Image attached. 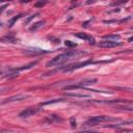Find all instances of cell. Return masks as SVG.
Wrapping results in <instances>:
<instances>
[{
    "label": "cell",
    "instance_id": "23",
    "mask_svg": "<svg viewBox=\"0 0 133 133\" xmlns=\"http://www.w3.org/2000/svg\"><path fill=\"white\" fill-rule=\"evenodd\" d=\"M49 40H51V41H53L54 43H56V44H59L60 43V40L59 38H56V37H48Z\"/></svg>",
    "mask_w": 133,
    "mask_h": 133
},
{
    "label": "cell",
    "instance_id": "3",
    "mask_svg": "<svg viewBox=\"0 0 133 133\" xmlns=\"http://www.w3.org/2000/svg\"><path fill=\"white\" fill-rule=\"evenodd\" d=\"M28 98L27 95H24V94H19V95H15V96H12L5 99L4 101H2L1 104H6V103H12V102H17V101H22V100H25Z\"/></svg>",
    "mask_w": 133,
    "mask_h": 133
},
{
    "label": "cell",
    "instance_id": "25",
    "mask_svg": "<svg viewBox=\"0 0 133 133\" xmlns=\"http://www.w3.org/2000/svg\"><path fill=\"white\" fill-rule=\"evenodd\" d=\"M97 0H87L86 1V4H92V3H95Z\"/></svg>",
    "mask_w": 133,
    "mask_h": 133
},
{
    "label": "cell",
    "instance_id": "27",
    "mask_svg": "<svg viewBox=\"0 0 133 133\" xmlns=\"http://www.w3.org/2000/svg\"><path fill=\"white\" fill-rule=\"evenodd\" d=\"M128 41H129V42H130V43H131V42L133 41V37H130V38H129V40H128Z\"/></svg>",
    "mask_w": 133,
    "mask_h": 133
},
{
    "label": "cell",
    "instance_id": "13",
    "mask_svg": "<svg viewBox=\"0 0 133 133\" xmlns=\"http://www.w3.org/2000/svg\"><path fill=\"white\" fill-rule=\"evenodd\" d=\"M64 101L62 99H53V100H49L46 101V102H43L42 103V106H45V105H50V104H54V103H58V102H61Z\"/></svg>",
    "mask_w": 133,
    "mask_h": 133
},
{
    "label": "cell",
    "instance_id": "9",
    "mask_svg": "<svg viewBox=\"0 0 133 133\" xmlns=\"http://www.w3.org/2000/svg\"><path fill=\"white\" fill-rule=\"evenodd\" d=\"M46 23V21L45 20H42V21H38V22H37V23H34L32 26L30 27V30L31 31H34V30H37V29H38V28H41L42 26L44 25V24Z\"/></svg>",
    "mask_w": 133,
    "mask_h": 133
},
{
    "label": "cell",
    "instance_id": "26",
    "mask_svg": "<svg viewBox=\"0 0 133 133\" xmlns=\"http://www.w3.org/2000/svg\"><path fill=\"white\" fill-rule=\"evenodd\" d=\"M31 0H20V2L21 3H28V2H30Z\"/></svg>",
    "mask_w": 133,
    "mask_h": 133
},
{
    "label": "cell",
    "instance_id": "5",
    "mask_svg": "<svg viewBox=\"0 0 133 133\" xmlns=\"http://www.w3.org/2000/svg\"><path fill=\"white\" fill-rule=\"evenodd\" d=\"M40 111V108H33V107H29V108H26L25 110L21 111L19 113V117L20 118H28V117H31V115L37 113Z\"/></svg>",
    "mask_w": 133,
    "mask_h": 133
},
{
    "label": "cell",
    "instance_id": "11",
    "mask_svg": "<svg viewBox=\"0 0 133 133\" xmlns=\"http://www.w3.org/2000/svg\"><path fill=\"white\" fill-rule=\"evenodd\" d=\"M104 40H108V41H118L121 38V37L118 34H108V36H104L103 37Z\"/></svg>",
    "mask_w": 133,
    "mask_h": 133
},
{
    "label": "cell",
    "instance_id": "1",
    "mask_svg": "<svg viewBox=\"0 0 133 133\" xmlns=\"http://www.w3.org/2000/svg\"><path fill=\"white\" fill-rule=\"evenodd\" d=\"M75 54H76V52H75V51H68V52H66V53L59 54V55H57V56H55L54 58H52L51 60H49V61L47 62V64H46V66H58V65L62 64V62L66 61L68 59L72 58Z\"/></svg>",
    "mask_w": 133,
    "mask_h": 133
},
{
    "label": "cell",
    "instance_id": "19",
    "mask_svg": "<svg viewBox=\"0 0 133 133\" xmlns=\"http://www.w3.org/2000/svg\"><path fill=\"white\" fill-rule=\"evenodd\" d=\"M115 108H118V109H123V110H129V111L133 110V107L131 104L129 105V106H115Z\"/></svg>",
    "mask_w": 133,
    "mask_h": 133
},
{
    "label": "cell",
    "instance_id": "20",
    "mask_svg": "<svg viewBox=\"0 0 133 133\" xmlns=\"http://www.w3.org/2000/svg\"><path fill=\"white\" fill-rule=\"evenodd\" d=\"M37 16H38V14H34V15H31V16H29L28 18L26 19V21H25V25H27V24H28L31 20H33V19L36 18V17H37Z\"/></svg>",
    "mask_w": 133,
    "mask_h": 133
},
{
    "label": "cell",
    "instance_id": "10",
    "mask_svg": "<svg viewBox=\"0 0 133 133\" xmlns=\"http://www.w3.org/2000/svg\"><path fill=\"white\" fill-rule=\"evenodd\" d=\"M66 96L74 97V98H90L89 95H84V94H76V93H66Z\"/></svg>",
    "mask_w": 133,
    "mask_h": 133
},
{
    "label": "cell",
    "instance_id": "30",
    "mask_svg": "<svg viewBox=\"0 0 133 133\" xmlns=\"http://www.w3.org/2000/svg\"><path fill=\"white\" fill-rule=\"evenodd\" d=\"M73 1H77V0H73Z\"/></svg>",
    "mask_w": 133,
    "mask_h": 133
},
{
    "label": "cell",
    "instance_id": "31",
    "mask_svg": "<svg viewBox=\"0 0 133 133\" xmlns=\"http://www.w3.org/2000/svg\"><path fill=\"white\" fill-rule=\"evenodd\" d=\"M1 25H2V24H1V23H0V26H1Z\"/></svg>",
    "mask_w": 133,
    "mask_h": 133
},
{
    "label": "cell",
    "instance_id": "18",
    "mask_svg": "<svg viewBox=\"0 0 133 133\" xmlns=\"http://www.w3.org/2000/svg\"><path fill=\"white\" fill-rule=\"evenodd\" d=\"M75 37H79V38H82V40H85V41H87L89 40V36H86L85 33H81V32H79V33H75Z\"/></svg>",
    "mask_w": 133,
    "mask_h": 133
},
{
    "label": "cell",
    "instance_id": "14",
    "mask_svg": "<svg viewBox=\"0 0 133 133\" xmlns=\"http://www.w3.org/2000/svg\"><path fill=\"white\" fill-rule=\"evenodd\" d=\"M23 15H18V16H16V17H14L13 19H10L9 20V22H8V27H13L14 26V24H15L17 21H18L21 17H22Z\"/></svg>",
    "mask_w": 133,
    "mask_h": 133
},
{
    "label": "cell",
    "instance_id": "22",
    "mask_svg": "<svg viewBox=\"0 0 133 133\" xmlns=\"http://www.w3.org/2000/svg\"><path fill=\"white\" fill-rule=\"evenodd\" d=\"M70 123H71V127L72 128H76V120L74 117H72L70 118Z\"/></svg>",
    "mask_w": 133,
    "mask_h": 133
},
{
    "label": "cell",
    "instance_id": "21",
    "mask_svg": "<svg viewBox=\"0 0 133 133\" xmlns=\"http://www.w3.org/2000/svg\"><path fill=\"white\" fill-rule=\"evenodd\" d=\"M65 44H66V47H71V48L76 47V46H77V44L73 43V42H71V41H66V42H65Z\"/></svg>",
    "mask_w": 133,
    "mask_h": 133
},
{
    "label": "cell",
    "instance_id": "16",
    "mask_svg": "<svg viewBox=\"0 0 133 133\" xmlns=\"http://www.w3.org/2000/svg\"><path fill=\"white\" fill-rule=\"evenodd\" d=\"M46 3H47V0H40V1H37L36 4H34V6L37 8H42L43 6L46 5Z\"/></svg>",
    "mask_w": 133,
    "mask_h": 133
},
{
    "label": "cell",
    "instance_id": "28",
    "mask_svg": "<svg viewBox=\"0 0 133 133\" xmlns=\"http://www.w3.org/2000/svg\"><path fill=\"white\" fill-rule=\"evenodd\" d=\"M4 1H10V0H0V2H4Z\"/></svg>",
    "mask_w": 133,
    "mask_h": 133
},
{
    "label": "cell",
    "instance_id": "6",
    "mask_svg": "<svg viewBox=\"0 0 133 133\" xmlns=\"http://www.w3.org/2000/svg\"><path fill=\"white\" fill-rule=\"evenodd\" d=\"M97 81L98 80L96 78H86V79H83L80 82L77 83V86H78L79 89H81V87H85V86L95 84V83H97Z\"/></svg>",
    "mask_w": 133,
    "mask_h": 133
},
{
    "label": "cell",
    "instance_id": "17",
    "mask_svg": "<svg viewBox=\"0 0 133 133\" xmlns=\"http://www.w3.org/2000/svg\"><path fill=\"white\" fill-rule=\"evenodd\" d=\"M129 0H118V1H114L111 3V6H115V5H121V4H125V3H127Z\"/></svg>",
    "mask_w": 133,
    "mask_h": 133
},
{
    "label": "cell",
    "instance_id": "8",
    "mask_svg": "<svg viewBox=\"0 0 133 133\" xmlns=\"http://www.w3.org/2000/svg\"><path fill=\"white\" fill-rule=\"evenodd\" d=\"M37 64V61H32V62H29V64H27L25 66H20V68H15V69H12L13 71H22V70H28V69H31L32 66H34Z\"/></svg>",
    "mask_w": 133,
    "mask_h": 133
},
{
    "label": "cell",
    "instance_id": "4",
    "mask_svg": "<svg viewBox=\"0 0 133 133\" xmlns=\"http://www.w3.org/2000/svg\"><path fill=\"white\" fill-rule=\"evenodd\" d=\"M23 53L26 55H41V54L48 53V51L43 50V49H40V48H28V49H24Z\"/></svg>",
    "mask_w": 133,
    "mask_h": 133
},
{
    "label": "cell",
    "instance_id": "24",
    "mask_svg": "<svg viewBox=\"0 0 133 133\" xmlns=\"http://www.w3.org/2000/svg\"><path fill=\"white\" fill-rule=\"evenodd\" d=\"M6 7H7V4H5V5H3V6H1V7H0V14H1L3 10H4Z\"/></svg>",
    "mask_w": 133,
    "mask_h": 133
},
{
    "label": "cell",
    "instance_id": "12",
    "mask_svg": "<svg viewBox=\"0 0 133 133\" xmlns=\"http://www.w3.org/2000/svg\"><path fill=\"white\" fill-rule=\"evenodd\" d=\"M47 121H49L50 123L52 122H61V118L59 117V115H55V114H52V115H49L47 118Z\"/></svg>",
    "mask_w": 133,
    "mask_h": 133
},
{
    "label": "cell",
    "instance_id": "15",
    "mask_svg": "<svg viewBox=\"0 0 133 133\" xmlns=\"http://www.w3.org/2000/svg\"><path fill=\"white\" fill-rule=\"evenodd\" d=\"M3 42H10V43H17V40L12 36H6L2 38Z\"/></svg>",
    "mask_w": 133,
    "mask_h": 133
},
{
    "label": "cell",
    "instance_id": "29",
    "mask_svg": "<svg viewBox=\"0 0 133 133\" xmlns=\"http://www.w3.org/2000/svg\"><path fill=\"white\" fill-rule=\"evenodd\" d=\"M4 89H0V93H1V92H2V90H4Z\"/></svg>",
    "mask_w": 133,
    "mask_h": 133
},
{
    "label": "cell",
    "instance_id": "7",
    "mask_svg": "<svg viewBox=\"0 0 133 133\" xmlns=\"http://www.w3.org/2000/svg\"><path fill=\"white\" fill-rule=\"evenodd\" d=\"M118 45H121L120 43H117V42H113V41H104V42H100L98 44L99 47H102V48H112V47H117Z\"/></svg>",
    "mask_w": 133,
    "mask_h": 133
},
{
    "label": "cell",
    "instance_id": "2",
    "mask_svg": "<svg viewBox=\"0 0 133 133\" xmlns=\"http://www.w3.org/2000/svg\"><path fill=\"white\" fill-rule=\"evenodd\" d=\"M107 121H115V118H110V117H106V115H97V117H93L89 118L86 121L85 126H96L100 123L103 122H107Z\"/></svg>",
    "mask_w": 133,
    "mask_h": 133
}]
</instances>
